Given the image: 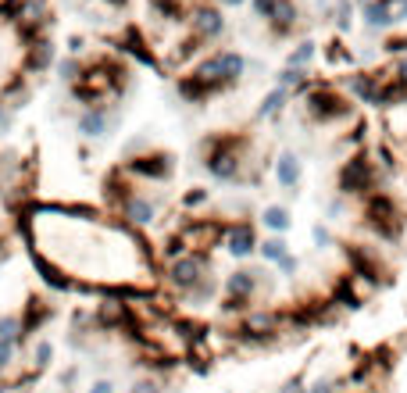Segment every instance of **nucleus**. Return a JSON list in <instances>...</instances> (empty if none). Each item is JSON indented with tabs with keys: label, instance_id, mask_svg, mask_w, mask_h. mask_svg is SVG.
Listing matches in <instances>:
<instances>
[{
	"label": "nucleus",
	"instance_id": "f257e3e1",
	"mask_svg": "<svg viewBox=\"0 0 407 393\" xmlns=\"http://www.w3.org/2000/svg\"><path fill=\"white\" fill-rule=\"evenodd\" d=\"M250 136L236 133H214L204 140V169L218 182H240L243 179V151Z\"/></svg>",
	"mask_w": 407,
	"mask_h": 393
},
{
	"label": "nucleus",
	"instance_id": "f03ea898",
	"mask_svg": "<svg viewBox=\"0 0 407 393\" xmlns=\"http://www.w3.org/2000/svg\"><path fill=\"white\" fill-rule=\"evenodd\" d=\"M304 115L314 126H336V122L354 118V97L329 86V82H314L304 93Z\"/></svg>",
	"mask_w": 407,
	"mask_h": 393
},
{
	"label": "nucleus",
	"instance_id": "7ed1b4c3",
	"mask_svg": "<svg viewBox=\"0 0 407 393\" xmlns=\"http://www.w3.org/2000/svg\"><path fill=\"white\" fill-rule=\"evenodd\" d=\"M339 197H372L379 190V161H372L368 151H354L336 172Z\"/></svg>",
	"mask_w": 407,
	"mask_h": 393
},
{
	"label": "nucleus",
	"instance_id": "20e7f679",
	"mask_svg": "<svg viewBox=\"0 0 407 393\" xmlns=\"http://www.w3.org/2000/svg\"><path fill=\"white\" fill-rule=\"evenodd\" d=\"M364 225L379 236V240H400L404 233V215H400V204L393 200V193L375 190L372 197H364Z\"/></svg>",
	"mask_w": 407,
	"mask_h": 393
},
{
	"label": "nucleus",
	"instance_id": "39448f33",
	"mask_svg": "<svg viewBox=\"0 0 407 393\" xmlns=\"http://www.w3.org/2000/svg\"><path fill=\"white\" fill-rule=\"evenodd\" d=\"M207 279H211V254L207 251H189L176 261H168V268H164V282L171 289H179V294H193Z\"/></svg>",
	"mask_w": 407,
	"mask_h": 393
},
{
	"label": "nucleus",
	"instance_id": "423d86ee",
	"mask_svg": "<svg viewBox=\"0 0 407 393\" xmlns=\"http://www.w3.org/2000/svg\"><path fill=\"white\" fill-rule=\"evenodd\" d=\"M122 169L133 175V179H150V182H164L171 179V172H176V154L168 151H150V154H136L129 164H122Z\"/></svg>",
	"mask_w": 407,
	"mask_h": 393
},
{
	"label": "nucleus",
	"instance_id": "0eeeda50",
	"mask_svg": "<svg viewBox=\"0 0 407 393\" xmlns=\"http://www.w3.org/2000/svg\"><path fill=\"white\" fill-rule=\"evenodd\" d=\"M343 90H347L357 104L382 108V68L379 72H350L343 79Z\"/></svg>",
	"mask_w": 407,
	"mask_h": 393
},
{
	"label": "nucleus",
	"instance_id": "6e6552de",
	"mask_svg": "<svg viewBox=\"0 0 407 393\" xmlns=\"http://www.w3.org/2000/svg\"><path fill=\"white\" fill-rule=\"evenodd\" d=\"M225 251H229L236 261H247L250 254L261 251V240H257V229H254L250 218L229 225V233H225Z\"/></svg>",
	"mask_w": 407,
	"mask_h": 393
},
{
	"label": "nucleus",
	"instance_id": "1a4fd4ad",
	"mask_svg": "<svg viewBox=\"0 0 407 393\" xmlns=\"http://www.w3.org/2000/svg\"><path fill=\"white\" fill-rule=\"evenodd\" d=\"M343 254H347V265H350V276L354 279H368V282H379L382 276V261L372 247L364 243H347L343 247Z\"/></svg>",
	"mask_w": 407,
	"mask_h": 393
},
{
	"label": "nucleus",
	"instance_id": "9d476101",
	"mask_svg": "<svg viewBox=\"0 0 407 393\" xmlns=\"http://www.w3.org/2000/svg\"><path fill=\"white\" fill-rule=\"evenodd\" d=\"M189 26H193V36H197L200 44H207V39H218V36L225 32V18H222L218 8L204 4V8H193Z\"/></svg>",
	"mask_w": 407,
	"mask_h": 393
},
{
	"label": "nucleus",
	"instance_id": "9b49d317",
	"mask_svg": "<svg viewBox=\"0 0 407 393\" xmlns=\"http://www.w3.org/2000/svg\"><path fill=\"white\" fill-rule=\"evenodd\" d=\"M107 129H111V118H107V108L104 104L82 108L79 118H75V133L86 136V140H100V136H107Z\"/></svg>",
	"mask_w": 407,
	"mask_h": 393
},
{
	"label": "nucleus",
	"instance_id": "f8f14e48",
	"mask_svg": "<svg viewBox=\"0 0 407 393\" xmlns=\"http://www.w3.org/2000/svg\"><path fill=\"white\" fill-rule=\"evenodd\" d=\"M300 179H304V161H300L293 151H283V154L275 157V182L283 186V190L296 193Z\"/></svg>",
	"mask_w": 407,
	"mask_h": 393
},
{
	"label": "nucleus",
	"instance_id": "ddd939ff",
	"mask_svg": "<svg viewBox=\"0 0 407 393\" xmlns=\"http://www.w3.org/2000/svg\"><path fill=\"white\" fill-rule=\"evenodd\" d=\"M50 65H54V44L50 39H36V44L29 47V54H26V61H21V68H26L29 75H39Z\"/></svg>",
	"mask_w": 407,
	"mask_h": 393
},
{
	"label": "nucleus",
	"instance_id": "4468645a",
	"mask_svg": "<svg viewBox=\"0 0 407 393\" xmlns=\"http://www.w3.org/2000/svg\"><path fill=\"white\" fill-rule=\"evenodd\" d=\"M218 72L225 79V86H236L247 72V57L236 54V50H218Z\"/></svg>",
	"mask_w": 407,
	"mask_h": 393
},
{
	"label": "nucleus",
	"instance_id": "2eb2a0df",
	"mask_svg": "<svg viewBox=\"0 0 407 393\" xmlns=\"http://www.w3.org/2000/svg\"><path fill=\"white\" fill-rule=\"evenodd\" d=\"M290 90H283V86H275L265 100H261V108H257V115H254V122H265V118H275L278 111H283L286 104H290Z\"/></svg>",
	"mask_w": 407,
	"mask_h": 393
},
{
	"label": "nucleus",
	"instance_id": "dca6fc26",
	"mask_svg": "<svg viewBox=\"0 0 407 393\" xmlns=\"http://www.w3.org/2000/svg\"><path fill=\"white\" fill-rule=\"evenodd\" d=\"M261 222H265V229H272V236H286L290 225H293V215H290V208H278V204H272V208H265Z\"/></svg>",
	"mask_w": 407,
	"mask_h": 393
},
{
	"label": "nucleus",
	"instance_id": "f3484780",
	"mask_svg": "<svg viewBox=\"0 0 407 393\" xmlns=\"http://www.w3.org/2000/svg\"><path fill=\"white\" fill-rule=\"evenodd\" d=\"M296 4L293 0H278V8H275V15H272V26H275V32L278 36H286L290 29H296Z\"/></svg>",
	"mask_w": 407,
	"mask_h": 393
},
{
	"label": "nucleus",
	"instance_id": "a211bd4d",
	"mask_svg": "<svg viewBox=\"0 0 407 393\" xmlns=\"http://www.w3.org/2000/svg\"><path fill=\"white\" fill-rule=\"evenodd\" d=\"M261 254L265 261H272V265H278L286 254H290V243H286V236H268V240H261Z\"/></svg>",
	"mask_w": 407,
	"mask_h": 393
},
{
	"label": "nucleus",
	"instance_id": "6ab92c4d",
	"mask_svg": "<svg viewBox=\"0 0 407 393\" xmlns=\"http://www.w3.org/2000/svg\"><path fill=\"white\" fill-rule=\"evenodd\" d=\"M125 54H133V57H140L146 68H158V57L150 54L146 47H143V39H140V32H133L129 29V36H125Z\"/></svg>",
	"mask_w": 407,
	"mask_h": 393
},
{
	"label": "nucleus",
	"instance_id": "aec40b11",
	"mask_svg": "<svg viewBox=\"0 0 407 393\" xmlns=\"http://www.w3.org/2000/svg\"><path fill=\"white\" fill-rule=\"evenodd\" d=\"M332 15H336V29L339 32H350L354 29V4H350V0H336Z\"/></svg>",
	"mask_w": 407,
	"mask_h": 393
},
{
	"label": "nucleus",
	"instance_id": "412c9836",
	"mask_svg": "<svg viewBox=\"0 0 407 393\" xmlns=\"http://www.w3.org/2000/svg\"><path fill=\"white\" fill-rule=\"evenodd\" d=\"M314 39H304V44H300L293 54H290V61H286V65H293V68H307L311 65V57H314Z\"/></svg>",
	"mask_w": 407,
	"mask_h": 393
},
{
	"label": "nucleus",
	"instance_id": "4be33fe9",
	"mask_svg": "<svg viewBox=\"0 0 407 393\" xmlns=\"http://www.w3.org/2000/svg\"><path fill=\"white\" fill-rule=\"evenodd\" d=\"M0 336L4 340H21V315H0Z\"/></svg>",
	"mask_w": 407,
	"mask_h": 393
},
{
	"label": "nucleus",
	"instance_id": "5701e85b",
	"mask_svg": "<svg viewBox=\"0 0 407 393\" xmlns=\"http://www.w3.org/2000/svg\"><path fill=\"white\" fill-rule=\"evenodd\" d=\"M278 393H311V386H307V372H296V376H290L283 386H278Z\"/></svg>",
	"mask_w": 407,
	"mask_h": 393
},
{
	"label": "nucleus",
	"instance_id": "b1692460",
	"mask_svg": "<svg viewBox=\"0 0 407 393\" xmlns=\"http://www.w3.org/2000/svg\"><path fill=\"white\" fill-rule=\"evenodd\" d=\"M386 11H390V22L404 26L407 22V0H386Z\"/></svg>",
	"mask_w": 407,
	"mask_h": 393
},
{
	"label": "nucleus",
	"instance_id": "393cba45",
	"mask_svg": "<svg viewBox=\"0 0 407 393\" xmlns=\"http://www.w3.org/2000/svg\"><path fill=\"white\" fill-rule=\"evenodd\" d=\"M54 361V347H50V340H43V343H36V372H43V368H47Z\"/></svg>",
	"mask_w": 407,
	"mask_h": 393
},
{
	"label": "nucleus",
	"instance_id": "a878e982",
	"mask_svg": "<svg viewBox=\"0 0 407 393\" xmlns=\"http://www.w3.org/2000/svg\"><path fill=\"white\" fill-rule=\"evenodd\" d=\"M150 8H154L158 15H164V18H171V22L179 18V0H150Z\"/></svg>",
	"mask_w": 407,
	"mask_h": 393
},
{
	"label": "nucleus",
	"instance_id": "bb28decb",
	"mask_svg": "<svg viewBox=\"0 0 407 393\" xmlns=\"http://www.w3.org/2000/svg\"><path fill=\"white\" fill-rule=\"evenodd\" d=\"M325 57L332 61V65H350V54L347 50H343V44H339V39H332V44H329V50H325Z\"/></svg>",
	"mask_w": 407,
	"mask_h": 393
},
{
	"label": "nucleus",
	"instance_id": "cd10ccee",
	"mask_svg": "<svg viewBox=\"0 0 407 393\" xmlns=\"http://www.w3.org/2000/svg\"><path fill=\"white\" fill-rule=\"evenodd\" d=\"M275 8H278V0H250V11H254L257 18H268V22H272Z\"/></svg>",
	"mask_w": 407,
	"mask_h": 393
},
{
	"label": "nucleus",
	"instance_id": "c85d7f7f",
	"mask_svg": "<svg viewBox=\"0 0 407 393\" xmlns=\"http://www.w3.org/2000/svg\"><path fill=\"white\" fill-rule=\"evenodd\" d=\"M15 340H4V336H0V372H8L11 368V361H15Z\"/></svg>",
	"mask_w": 407,
	"mask_h": 393
},
{
	"label": "nucleus",
	"instance_id": "c756f323",
	"mask_svg": "<svg viewBox=\"0 0 407 393\" xmlns=\"http://www.w3.org/2000/svg\"><path fill=\"white\" fill-rule=\"evenodd\" d=\"M275 268H278V276H286V279H290V276H296V268H300V258H296V254L290 251V254H286L283 261H278Z\"/></svg>",
	"mask_w": 407,
	"mask_h": 393
},
{
	"label": "nucleus",
	"instance_id": "7c9ffc66",
	"mask_svg": "<svg viewBox=\"0 0 407 393\" xmlns=\"http://www.w3.org/2000/svg\"><path fill=\"white\" fill-rule=\"evenodd\" d=\"M386 54L404 57V54H407V32H404V36H390V39H386Z\"/></svg>",
	"mask_w": 407,
	"mask_h": 393
},
{
	"label": "nucleus",
	"instance_id": "2f4dec72",
	"mask_svg": "<svg viewBox=\"0 0 407 393\" xmlns=\"http://www.w3.org/2000/svg\"><path fill=\"white\" fill-rule=\"evenodd\" d=\"M129 393H164V390H161V383H158V379H150V376H146V379H136Z\"/></svg>",
	"mask_w": 407,
	"mask_h": 393
},
{
	"label": "nucleus",
	"instance_id": "473e14b6",
	"mask_svg": "<svg viewBox=\"0 0 407 393\" xmlns=\"http://www.w3.org/2000/svg\"><path fill=\"white\" fill-rule=\"evenodd\" d=\"M11 122H15L11 104H8V100H0V133H8V129H11Z\"/></svg>",
	"mask_w": 407,
	"mask_h": 393
},
{
	"label": "nucleus",
	"instance_id": "72a5a7b5",
	"mask_svg": "<svg viewBox=\"0 0 407 393\" xmlns=\"http://www.w3.org/2000/svg\"><path fill=\"white\" fill-rule=\"evenodd\" d=\"M311 393H339V383L336 379H314L311 383Z\"/></svg>",
	"mask_w": 407,
	"mask_h": 393
},
{
	"label": "nucleus",
	"instance_id": "f704fd0d",
	"mask_svg": "<svg viewBox=\"0 0 407 393\" xmlns=\"http://www.w3.org/2000/svg\"><path fill=\"white\" fill-rule=\"evenodd\" d=\"M204 200H207V190H189V193L182 197V204H186V208H200Z\"/></svg>",
	"mask_w": 407,
	"mask_h": 393
},
{
	"label": "nucleus",
	"instance_id": "c9c22d12",
	"mask_svg": "<svg viewBox=\"0 0 407 393\" xmlns=\"http://www.w3.org/2000/svg\"><path fill=\"white\" fill-rule=\"evenodd\" d=\"M314 243L318 247H332V233L325 229V225H314Z\"/></svg>",
	"mask_w": 407,
	"mask_h": 393
},
{
	"label": "nucleus",
	"instance_id": "e433bc0d",
	"mask_svg": "<svg viewBox=\"0 0 407 393\" xmlns=\"http://www.w3.org/2000/svg\"><path fill=\"white\" fill-rule=\"evenodd\" d=\"M90 393H115V383H111V379H97V383L90 386Z\"/></svg>",
	"mask_w": 407,
	"mask_h": 393
},
{
	"label": "nucleus",
	"instance_id": "4c0bfd02",
	"mask_svg": "<svg viewBox=\"0 0 407 393\" xmlns=\"http://www.w3.org/2000/svg\"><path fill=\"white\" fill-rule=\"evenodd\" d=\"M222 4H229V8H236V4H243V0H222Z\"/></svg>",
	"mask_w": 407,
	"mask_h": 393
},
{
	"label": "nucleus",
	"instance_id": "58836bf2",
	"mask_svg": "<svg viewBox=\"0 0 407 393\" xmlns=\"http://www.w3.org/2000/svg\"><path fill=\"white\" fill-rule=\"evenodd\" d=\"M0 393H8V386H4V383H0Z\"/></svg>",
	"mask_w": 407,
	"mask_h": 393
}]
</instances>
